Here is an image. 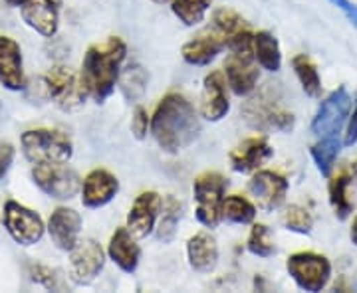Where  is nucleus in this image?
<instances>
[{
  "instance_id": "obj_1",
  "label": "nucleus",
  "mask_w": 357,
  "mask_h": 293,
  "mask_svg": "<svg viewBox=\"0 0 357 293\" xmlns=\"http://www.w3.org/2000/svg\"><path fill=\"white\" fill-rule=\"evenodd\" d=\"M201 133L199 113L183 93L171 91L159 102L151 117V135L165 153H181Z\"/></svg>"
},
{
  "instance_id": "obj_2",
  "label": "nucleus",
  "mask_w": 357,
  "mask_h": 293,
  "mask_svg": "<svg viewBox=\"0 0 357 293\" xmlns=\"http://www.w3.org/2000/svg\"><path fill=\"white\" fill-rule=\"evenodd\" d=\"M126 56L128 46L117 36H112L98 46H89L79 72V86L86 97L103 103L114 93Z\"/></svg>"
},
{
  "instance_id": "obj_3",
  "label": "nucleus",
  "mask_w": 357,
  "mask_h": 293,
  "mask_svg": "<svg viewBox=\"0 0 357 293\" xmlns=\"http://www.w3.org/2000/svg\"><path fill=\"white\" fill-rule=\"evenodd\" d=\"M252 40L255 36L250 34L248 28L227 38V50L230 54L225 62V77L232 93L238 97L250 95L256 90V84L260 77Z\"/></svg>"
},
{
  "instance_id": "obj_4",
  "label": "nucleus",
  "mask_w": 357,
  "mask_h": 293,
  "mask_svg": "<svg viewBox=\"0 0 357 293\" xmlns=\"http://www.w3.org/2000/svg\"><path fill=\"white\" fill-rule=\"evenodd\" d=\"M243 117L244 121L256 131H278V133H286L292 131L294 127V113L288 111L278 100L276 91L272 88L258 91L252 95L248 102L243 105Z\"/></svg>"
},
{
  "instance_id": "obj_5",
  "label": "nucleus",
  "mask_w": 357,
  "mask_h": 293,
  "mask_svg": "<svg viewBox=\"0 0 357 293\" xmlns=\"http://www.w3.org/2000/svg\"><path fill=\"white\" fill-rule=\"evenodd\" d=\"M24 157L34 163H68L74 155L72 139L56 129H30L22 133Z\"/></svg>"
},
{
  "instance_id": "obj_6",
  "label": "nucleus",
  "mask_w": 357,
  "mask_h": 293,
  "mask_svg": "<svg viewBox=\"0 0 357 293\" xmlns=\"http://www.w3.org/2000/svg\"><path fill=\"white\" fill-rule=\"evenodd\" d=\"M227 187V179L217 171H206L192 182V196L197 203L195 214L206 228H217L218 222L222 220V203Z\"/></svg>"
},
{
  "instance_id": "obj_7",
  "label": "nucleus",
  "mask_w": 357,
  "mask_h": 293,
  "mask_svg": "<svg viewBox=\"0 0 357 293\" xmlns=\"http://www.w3.org/2000/svg\"><path fill=\"white\" fill-rule=\"evenodd\" d=\"M286 269L300 290L321 292L332 278V264L326 255L316 252H296L288 258Z\"/></svg>"
},
{
  "instance_id": "obj_8",
  "label": "nucleus",
  "mask_w": 357,
  "mask_h": 293,
  "mask_svg": "<svg viewBox=\"0 0 357 293\" xmlns=\"http://www.w3.org/2000/svg\"><path fill=\"white\" fill-rule=\"evenodd\" d=\"M32 179L38 184L40 191L46 192L52 198H58V200H70L82 189V180L77 177V173L66 163L34 165Z\"/></svg>"
},
{
  "instance_id": "obj_9",
  "label": "nucleus",
  "mask_w": 357,
  "mask_h": 293,
  "mask_svg": "<svg viewBox=\"0 0 357 293\" xmlns=\"http://www.w3.org/2000/svg\"><path fill=\"white\" fill-rule=\"evenodd\" d=\"M354 109V100L347 93L344 86L332 91L321 105H319L318 113L312 121V133L316 137H332L337 135L342 127L347 123V117Z\"/></svg>"
},
{
  "instance_id": "obj_10",
  "label": "nucleus",
  "mask_w": 357,
  "mask_h": 293,
  "mask_svg": "<svg viewBox=\"0 0 357 293\" xmlns=\"http://www.w3.org/2000/svg\"><path fill=\"white\" fill-rule=\"evenodd\" d=\"M2 222L13 240L20 246H32L42 240L44 236V222L38 212L26 208L24 204L8 200L2 208Z\"/></svg>"
},
{
  "instance_id": "obj_11",
  "label": "nucleus",
  "mask_w": 357,
  "mask_h": 293,
  "mask_svg": "<svg viewBox=\"0 0 357 293\" xmlns=\"http://www.w3.org/2000/svg\"><path fill=\"white\" fill-rule=\"evenodd\" d=\"M105 266V250L93 238L77 240L70 250V280L76 285H89L98 280Z\"/></svg>"
},
{
  "instance_id": "obj_12",
  "label": "nucleus",
  "mask_w": 357,
  "mask_h": 293,
  "mask_svg": "<svg viewBox=\"0 0 357 293\" xmlns=\"http://www.w3.org/2000/svg\"><path fill=\"white\" fill-rule=\"evenodd\" d=\"M44 86L48 90V95L62 109L79 107L86 100V93L79 86V77L68 65H54L44 77Z\"/></svg>"
},
{
  "instance_id": "obj_13",
  "label": "nucleus",
  "mask_w": 357,
  "mask_h": 293,
  "mask_svg": "<svg viewBox=\"0 0 357 293\" xmlns=\"http://www.w3.org/2000/svg\"><path fill=\"white\" fill-rule=\"evenodd\" d=\"M248 192L255 198L256 206L260 210L272 212L280 208L286 194H288V180L282 177L280 173L274 171H255L252 179L248 182Z\"/></svg>"
},
{
  "instance_id": "obj_14",
  "label": "nucleus",
  "mask_w": 357,
  "mask_h": 293,
  "mask_svg": "<svg viewBox=\"0 0 357 293\" xmlns=\"http://www.w3.org/2000/svg\"><path fill=\"white\" fill-rule=\"evenodd\" d=\"M163 208V198L155 191L141 192L128 214V230L135 238H147L155 228Z\"/></svg>"
},
{
  "instance_id": "obj_15",
  "label": "nucleus",
  "mask_w": 357,
  "mask_h": 293,
  "mask_svg": "<svg viewBox=\"0 0 357 293\" xmlns=\"http://www.w3.org/2000/svg\"><path fill=\"white\" fill-rule=\"evenodd\" d=\"M62 0H26L20 6L22 20L44 38H52L60 24Z\"/></svg>"
},
{
  "instance_id": "obj_16",
  "label": "nucleus",
  "mask_w": 357,
  "mask_h": 293,
  "mask_svg": "<svg viewBox=\"0 0 357 293\" xmlns=\"http://www.w3.org/2000/svg\"><path fill=\"white\" fill-rule=\"evenodd\" d=\"M230 109L229 95H227V77L222 72H211L204 77L203 91H201V115L206 121H220L227 117Z\"/></svg>"
},
{
  "instance_id": "obj_17",
  "label": "nucleus",
  "mask_w": 357,
  "mask_h": 293,
  "mask_svg": "<svg viewBox=\"0 0 357 293\" xmlns=\"http://www.w3.org/2000/svg\"><path fill=\"white\" fill-rule=\"evenodd\" d=\"M274 157V149L266 137H250L230 151V165L236 173H255Z\"/></svg>"
},
{
  "instance_id": "obj_18",
  "label": "nucleus",
  "mask_w": 357,
  "mask_h": 293,
  "mask_svg": "<svg viewBox=\"0 0 357 293\" xmlns=\"http://www.w3.org/2000/svg\"><path fill=\"white\" fill-rule=\"evenodd\" d=\"M227 48V36L220 34L217 28H208L199 32L192 40L183 46V60L191 65H206Z\"/></svg>"
},
{
  "instance_id": "obj_19",
  "label": "nucleus",
  "mask_w": 357,
  "mask_h": 293,
  "mask_svg": "<svg viewBox=\"0 0 357 293\" xmlns=\"http://www.w3.org/2000/svg\"><path fill=\"white\" fill-rule=\"evenodd\" d=\"M82 203L88 208H102L119 192V180L105 168H93L82 182Z\"/></svg>"
},
{
  "instance_id": "obj_20",
  "label": "nucleus",
  "mask_w": 357,
  "mask_h": 293,
  "mask_svg": "<svg viewBox=\"0 0 357 293\" xmlns=\"http://www.w3.org/2000/svg\"><path fill=\"white\" fill-rule=\"evenodd\" d=\"M79 230H82V216L74 208L60 206L50 214L48 234H50L52 242L56 244L60 250L70 252L76 246L77 238H79Z\"/></svg>"
},
{
  "instance_id": "obj_21",
  "label": "nucleus",
  "mask_w": 357,
  "mask_h": 293,
  "mask_svg": "<svg viewBox=\"0 0 357 293\" xmlns=\"http://www.w3.org/2000/svg\"><path fill=\"white\" fill-rule=\"evenodd\" d=\"M0 84L13 91L24 88L22 50L20 44L8 36H0Z\"/></svg>"
},
{
  "instance_id": "obj_22",
  "label": "nucleus",
  "mask_w": 357,
  "mask_h": 293,
  "mask_svg": "<svg viewBox=\"0 0 357 293\" xmlns=\"http://www.w3.org/2000/svg\"><path fill=\"white\" fill-rule=\"evenodd\" d=\"M107 255L117 268L126 274H133L141 260V248L135 236L126 228H117L107 246Z\"/></svg>"
},
{
  "instance_id": "obj_23",
  "label": "nucleus",
  "mask_w": 357,
  "mask_h": 293,
  "mask_svg": "<svg viewBox=\"0 0 357 293\" xmlns=\"http://www.w3.org/2000/svg\"><path fill=\"white\" fill-rule=\"evenodd\" d=\"M189 266L199 274H211L218 264V244L208 232H197L187 242Z\"/></svg>"
},
{
  "instance_id": "obj_24",
  "label": "nucleus",
  "mask_w": 357,
  "mask_h": 293,
  "mask_svg": "<svg viewBox=\"0 0 357 293\" xmlns=\"http://www.w3.org/2000/svg\"><path fill=\"white\" fill-rule=\"evenodd\" d=\"M255 46V58L260 68H264L266 72H278L282 65V52L278 40L274 38L266 30H260L255 34L252 40Z\"/></svg>"
},
{
  "instance_id": "obj_25",
  "label": "nucleus",
  "mask_w": 357,
  "mask_h": 293,
  "mask_svg": "<svg viewBox=\"0 0 357 293\" xmlns=\"http://www.w3.org/2000/svg\"><path fill=\"white\" fill-rule=\"evenodd\" d=\"M351 175L347 171H340L337 175H333L328 184V192H330V204H332L333 212L340 220H345L354 212V203L347 196V189L351 184Z\"/></svg>"
},
{
  "instance_id": "obj_26",
  "label": "nucleus",
  "mask_w": 357,
  "mask_h": 293,
  "mask_svg": "<svg viewBox=\"0 0 357 293\" xmlns=\"http://www.w3.org/2000/svg\"><path fill=\"white\" fill-rule=\"evenodd\" d=\"M183 216V204L175 196H167L161 208V220L157 224V238L163 244L173 242L177 236L178 220Z\"/></svg>"
},
{
  "instance_id": "obj_27",
  "label": "nucleus",
  "mask_w": 357,
  "mask_h": 293,
  "mask_svg": "<svg viewBox=\"0 0 357 293\" xmlns=\"http://www.w3.org/2000/svg\"><path fill=\"white\" fill-rule=\"evenodd\" d=\"M292 68L298 79H300L302 90L306 91V95L319 97V93H321V79H319L316 64L307 58L306 54H298V56H294Z\"/></svg>"
},
{
  "instance_id": "obj_28",
  "label": "nucleus",
  "mask_w": 357,
  "mask_h": 293,
  "mask_svg": "<svg viewBox=\"0 0 357 293\" xmlns=\"http://www.w3.org/2000/svg\"><path fill=\"white\" fill-rule=\"evenodd\" d=\"M340 149H342V143L337 141V135H332V137H319L318 143L312 145V157L318 165V171L324 175V177H330L335 166V159L340 155Z\"/></svg>"
},
{
  "instance_id": "obj_29",
  "label": "nucleus",
  "mask_w": 357,
  "mask_h": 293,
  "mask_svg": "<svg viewBox=\"0 0 357 293\" xmlns=\"http://www.w3.org/2000/svg\"><path fill=\"white\" fill-rule=\"evenodd\" d=\"M222 218L232 224H250L256 218V206L241 194H230L222 203Z\"/></svg>"
},
{
  "instance_id": "obj_30",
  "label": "nucleus",
  "mask_w": 357,
  "mask_h": 293,
  "mask_svg": "<svg viewBox=\"0 0 357 293\" xmlns=\"http://www.w3.org/2000/svg\"><path fill=\"white\" fill-rule=\"evenodd\" d=\"M119 86L123 95L131 100V102H137L143 97V93L147 90V74L141 65L133 64L126 68V72L119 74Z\"/></svg>"
},
{
  "instance_id": "obj_31",
  "label": "nucleus",
  "mask_w": 357,
  "mask_h": 293,
  "mask_svg": "<svg viewBox=\"0 0 357 293\" xmlns=\"http://www.w3.org/2000/svg\"><path fill=\"white\" fill-rule=\"evenodd\" d=\"M211 4H213V0H171L173 14L187 26L201 24Z\"/></svg>"
},
{
  "instance_id": "obj_32",
  "label": "nucleus",
  "mask_w": 357,
  "mask_h": 293,
  "mask_svg": "<svg viewBox=\"0 0 357 293\" xmlns=\"http://www.w3.org/2000/svg\"><path fill=\"white\" fill-rule=\"evenodd\" d=\"M246 248L252 255L258 258H270L276 254V244L272 238V230L268 228L266 224H255L248 234V242Z\"/></svg>"
},
{
  "instance_id": "obj_33",
  "label": "nucleus",
  "mask_w": 357,
  "mask_h": 293,
  "mask_svg": "<svg viewBox=\"0 0 357 293\" xmlns=\"http://www.w3.org/2000/svg\"><path fill=\"white\" fill-rule=\"evenodd\" d=\"M282 222H284L286 228L298 232V234H310L312 226H314L312 212L307 210L306 206H300V204H290L282 212Z\"/></svg>"
},
{
  "instance_id": "obj_34",
  "label": "nucleus",
  "mask_w": 357,
  "mask_h": 293,
  "mask_svg": "<svg viewBox=\"0 0 357 293\" xmlns=\"http://www.w3.org/2000/svg\"><path fill=\"white\" fill-rule=\"evenodd\" d=\"M213 28H217L220 34H225L227 38L241 32L246 28V22L241 14L232 8H218L217 13L213 14Z\"/></svg>"
},
{
  "instance_id": "obj_35",
  "label": "nucleus",
  "mask_w": 357,
  "mask_h": 293,
  "mask_svg": "<svg viewBox=\"0 0 357 293\" xmlns=\"http://www.w3.org/2000/svg\"><path fill=\"white\" fill-rule=\"evenodd\" d=\"M30 280L36 281L40 285H44L46 290H62V280L58 276L56 269L48 268V266H42V264H30Z\"/></svg>"
},
{
  "instance_id": "obj_36",
  "label": "nucleus",
  "mask_w": 357,
  "mask_h": 293,
  "mask_svg": "<svg viewBox=\"0 0 357 293\" xmlns=\"http://www.w3.org/2000/svg\"><path fill=\"white\" fill-rule=\"evenodd\" d=\"M151 129V117L147 113L145 107H135L133 117H131V131L137 139H145L147 137V131Z\"/></svg>"
},
{
  "instance_id": "obj_37",
  "label": "nucleus",
  "mask_w": 357,
  "mask_h": 293,
  "mask_svg": "<svg viewBox=\"0 0 357 293\" xmlns=\"http://www.w3.org/2000/svg\"><path fill=\"white\" fill-rule=\"evenodd\" d=\"M345 137H344V145L345 147H351L357 143V102L351 109V113L347 117V123H345Z\"/></svg>"
},
{
  "instance_id": "obj_38",
  "label": "nucleus",
  "mask_w": 357,
  "mask_h": 293,
  "mask_svg": "<svg viewBox=\"0 0 357 293\" xmlns=\"http://www.w3.org/2000/svg\"><path fill=\"white\" fill-rule=\"evenodd\" d=\"M14 161V147L10 143H0V179L8 173Z\"/></svg>"
},
{
  "instance_id": "obj_39",
  "label": "nucleus",
  "mask_w": 357,
  "mask_h": 293,
  "mask_svg": "<svg viewBox=\"0 0 357 293\" xmlns=\"http://www.w3.org/2000/svg\"><path fill=\"white\" fill-rule=\"evenodd\" d=\"M333 6H337L342 13L345 14V18L357 28V4L349 2V0H330Z\"/></svg>"
},
{
  "instance_id": "obj_40",
  "label": "nucleus",
  "mask_w": 357,
  "mask_h": 293,
  "mask_svg": "<svg viewBox=\"0 0 357 293\" xmlns=\"http://www.w3.org/2000/svg\"><path fill=\"white\" fill-rule=\"evenodd\" d=\"M349 236H351V242L357 246V216L354 218V224H351V232H349Z\"/></svg>"
},
{
  "instance_id": "obj_41",
  "label": "nucleus",
  "mask_w": 357,
  "mask_h": 293,
  "mask_svg": "<svg viewBox=\"0 0 357 293\" xmlns=\"http://www.w3.org/2000/svg\"><path fill=\"white\" fill-rule=\"evenodd\" d=\"M4 2H8L10 6H22L26 0H4Z\"/></svg>"
},
{
  "instance_id": "obj_42",
  "label": "nucleus",
  "mask_w": 357,
  "mask_h": 293,
  "mask_svg": "<svg viewBox=\"0 0 357 293\" xmlns=\"http://www.w3.org/2000/svg\"><path fill=\"white\" fill-rule=\"evenodd\" d=\"M351 179L357 180V161L351 165Z\"/></svg>"
},
{
  "instance_id": "obj_43",
  "label": "nucleus",
  "mask_w": 357,
  "mask_h": 293,
  "mask_svg": "<svg viewBox=\"0 0 357 293\" xmlns=\"http://www.w3.org/2000/svg\"><path fill=\"white\" fill-rule=\"evenodd\" d=\"M155 2H169V0H155Z\"/></svg>"
}]
</instances>
